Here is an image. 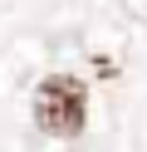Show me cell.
<instances>
[{
  "label": "cell",
  "mask_w": 147,
  "mask_h": 152,
  "mask_svg": "<svg viewBox=\"0 0 147 152\" xmlns=\"http://www.w3.org/2000/svg\"><path fill=\"white\" fill-rule=\"evenodd\" d=\"M34 123L49 137H78L88 123V88L74 74H49L34 88Z\"/></svg>",
  "instance_id": "1"
}]
</instances>
